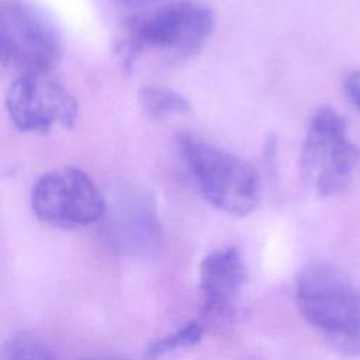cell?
<instances>
[{
	"instance_id": "1",
	"label": "cell",
	"mask_w": 360,
	"mask_h": 360,
	"mask_svg": "<svg viewBox=\"0 0 360 360\" xmlns=\"http://www.w3.org/2000/svg\"><path fill=\"white\" fill-rule=\"evenodd\" d=\"M295 301L335 350L360 356V288L345 271L325 262L307 264L297 276Z\"/></svg>"
},
{
	"instance_id": "2",
	"label": "cell",
	"mask_w": 360,
	"mask_h": 360,
	"mask_svg": "<svg viewBox=\"0 0 360 360\" xmlns=\"http://www.w3.org/2000/svg\"><path fill=\"white\" fill-rule=\"evenodd\" d=\"M177 149L201 195L233 217L250 214L260 200V177L240 156L190 134L177 135Z\"/></svg>"
},
{
	"instance_id": "3",
	"label": "cell",
	"mask_w": 360,
	"mask_h": 360,
	"mask_svg": "<svg viewBox=\"0 0 360 360\" xmlns=\"http://www.w3.org/2000/svg\"><path fill=\"white\" fill-rule=\"evenodd\" d=\"M214 28L215 13L210 7L191 1L170 3L131 24L120 52L124 63L145 52L190 58L205 45Z\"/></svg>"
},
{
	"instance_id": "4",
	"label": "cell",
	"mask_w": 360,
	"mask_h": 360,
	"mask_svg": "<svg viewBox=\"0 0 360 360\" xmlns=\"http://www.w3.org/2000/svg\"><path fill=\"white\" fill-rule=\"evenodd\" d=\"M360 160V149L350 139L347 121L335 108L319 107L311 117L300 153L304 180L319 195L342 193Z\"/></svg>"
},
{
	"instance_id": "5",
	"label": "cell",
	"mask_w": 360,
	"mask_h": 360,
	"mask_svg": "<svg viewBox=\"0 0 360 360\" xmlns=\"http://www.w3.org/2000/svg\"><path fill=\"white\" fill-rule=\"evenodd\" d=\"M1 63L17 76L49 73L60 60L62 38L55 24L25 0L0 6Z\"/></svg>"
},
{
	"instance_id": "6",
	"label": "cell",
	"mask_w": 360,
	"mask_h": 360,
	"mask_svg": "<svg viewBox=\"0 0 360 360\" xmlns=\"http://www.w3.org/2000/svg\"><path fill=\"white\" fill-rule=\"evenodd\" d=\"M30 202L41 222L63 229L90 225L107 208L96 183L77 167H59L44 173L32 186Z\"/></svg>"
},
{
	"instance_id": "7",
	"label": "cell",
	"mask_w": 360,
	"mask_h": 360,
	"mask_svg": "<svg viewBox=\"0 0 360 360\" xmlns=\"http://www.w3.org/2000/svg\"><path fill=\"white\" fill-rule=\"evenodd\" d=\"M6 110L11 122L24 132L69 129L77 120L76 98L49 73L15 76L6 94Z\"/></svg>"
},
{
	"instance_id": "8",
	"label": "cell",
	"mask_w": 360,
	"mask_h": 360,
	"mask_svg": "<svg viewBox=\"0 0 360 360\" xmlns=\"http://www.w3.org/2000/svg\"><path fill=\"white\" fill-rule=\"evenodd\" d=\"M245 281L246 267L235 246H222L208 252L201 260L198 274L201 312L210 318L228 314Z\"/></svg>"
},
{
	"instance_id": "9",
	"label": "cell",
	"mask_w": 360,
	"mask_h": 360,
	"mask_svg": "<svg viewBox=\"0 0 360 360\" xmlns=\"http://www.w3.org/2000/svg\"><path fill=\"white\" fill-rule=\"evenodd\" d=\"M110 232L121 248L131 250L149 249L160 236L153 207L142 195H128L118 201L110 217Z\"/></svg>"
},
{
	"instance_id": "10",
	"label": "cell",
	"mask_w": 360,
	"mask_h": 360,
	"mask_svg": "<svg viewBox=\"0 0 360 360\" xmlns=\"http://www.w3.org/2000/svg\"><path fill=\"white\" fill-rule=\"evenodd\" d=\"M138 98L146 115L155 120L183 115L191 110L184 96L165 86H143L138 93Z\"/></svg>"
},
{
	"instance_id": "11",
	"label": "cell",
	"mask_w": 360,
	"mask_h": 360,
	"mask_svg": "<svg viewBox=\"0 0 360 360\" xmlns=\"http://www.w3.org/2000/svg\"><path fill=\"white\" fill-rule=\"evenodd\" d=\"M1 360H58V357L42 340L21 333L4 343Z\"/></svg>"
},
{
	"instance_id": "12",
	"label": "cell",
	"mask_w": 360,
	"mask_h": 360,
	"mask_svg": "<svg viewBox=\"0 0 360 360\" xmlns=\"http://www.w3.org/2000/svg\"><path fill=\"white\" fill-rule=\"evenodd\" d=\"M202 333L204 328L198 322H188L177 330L149 343L146 347V354L149 357H160L179 349L194 346L201 340Z\"/></svg>"
},
{
	"instance_id": "13",
	"label": "cell",
	"mask_w": 360,
	"mask_h": 360,
	"mask_svg": "<svg viewBox=\"0 0 360 360\" xmlns=\"http://www.w3.org/2000/svg\"><path fill=\"white\" fill-rule=\"evenodd\" d=\"M345 90L350 101L360 111V69L352 72L345 82Z\"/></svg>"
},
{
	"instance_id": "14",
	"label": "cell",
	"mask_w": 360,
	"mask_h": 360,
	"mask_svg": "<svg viewBox=\"0 0 360 360\" xmlns=\"http://www.w3.org/2000/svg\"><path fill=\"white\" fill-rule=\"evenodd\" d=\"M117 1L122 3V4H127V6H139V4L148 3L150 0H117Z\"/></svg>"
}]
</instances>
